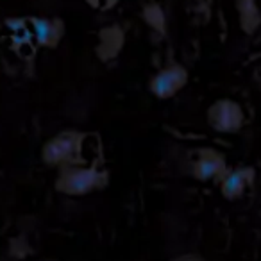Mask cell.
<instances>
[{
	"label": "cell",
	"mask_w": 261,
	"mask_h": 261,
	"mask_svg": "<svg viewBox=\"0 0 261 261\" xmlns=\"http://www.w3.org/2000/svg\"><path fill=\"white\" fill-rule=\"evenodd\" d=\"M206 122L217 133L222 135H234L245 127L247 113L240 102L234 98H218L207 108Z\"/></svg>",
	"instance_id": "3"
},
{
	"label": "cell",
	"mask_w": 261,
	"mask_h": 261,
	"mask_svg": "<svg viewBox=\"0 0 261 261\" xmlns=\"http://www.w3.org/2000/svg\"><path fill=\"white\" fill-rule=\"evenodd\" d=\"M123 43H125V34L120 25L104 27L98 34V47L97 56L102 61H111L120 54Z\"/></svg>",
	"instance_id": "8"
},
{
	"label": "cell",
	"mask_w": 261,
	"mask_h": 261,
	"mask_svg": "<svg viewBox=\"0 0 261 261\" xmlns=\"http://www.w3.org/2000/svg\"><path fill=\"white\" fill-rule=\"evenodd\" d=\"M256 170L252 167H234L218 179V190L225 200H240L254 185Z\"/></svg>",
	"instance_id": "6"
},
{
	"label": "cell",
	"mask_w": 261,
	"mask_h": 261,
	"mask_svg": "<svg viewBox=\"0 0 261 261\" xmlns=\"http://www.w3.org/2000/svg\"><path fill=\"white\" fill-rule=\"evenodd\" d=\"M86 2L91 8L98 9V11H108V9H111L118 0H86Z\"/></svg>",
	"instance_id": "11"
},
{
	"label": "cell",
	"mask_w": 261,
	"mask_h": 261,
	"mask_svg": "<svg viewBox=\"0 0 261 261\" xmlns=\"http://www.w3.org/2000/svg\"><path fill=\"white\" fill-rule=\"evenodd\" d=\"M170 261H206V259L202 256H199V254H182V256H177Z\"/></svg>",
	"instance_id": "12"
},
{
	"label": "cell",
	"mask_w": 261,
	"mask_h": 261,
	"mask_svg": "<svg viewBox=\"0 0 261 261\" xmlns=\"http://www.w3.org/2000/svg\"><path fill=\"white\" fill-rule=\"evenodd\" d=\"M88 135L79 129H65L48 138L41 147V160L50 168L84 163L83 147Z\"/></svg>",
	"instance_id": "2"
},
{
	"label": "cell",
	"mask_w": 261,
	"mask_h": 261,
	"mask_svg": "<svg viewBox=\"0 0 261 261\" xmlns=\"http://www.w3.org/2000/svg\"><path fill=\"white\" fill-rule=\"evenodd\" d=\"M108 170L97 165H68L59 168L56 177V190L66 197H86L108 186Z\"/></svg>",
	"instance_id": "1"
},
{
	"label": "cell",
	"mask_w": 261,
	"mask_h": 261,
	"mask_svg": "<svg viewBox=\"0 0 261 261\" xmlns=\"http://www.w3.org/2000/svg\"><path fill=\"white\" fill-rule=\"evenodd\" d=\"M227 170L229 165L225 156L222 152H218L217 149H211V147L199 149L192 160V175L193 179H197L200 182H218V179Z\"/></svg>",
	"instance_id": "5"
},
{
	"label": "cell",
	"mask_w": 261,
	"mask_h": 261,
	"mask_svg": "<svg viewBox=\"0 0 261 261\" xmlns=\"http://www.w3.org/2000/svg\"><path fill=\"white\" fill-rule=\"evenodd\" d=\"M190 72L181 63H168L149 79V91L158 100H170L186 88Z\"/></svg>",
	"instance_id": "4"
},
{
	"label": "cell",
	"mask_w": 261,
	"mask_h": 261,
	"mask_svg": "<svg viewBox=\"0 0 261 261\" xmlns=\"http://www.w3.org/2000/svg\"><path fill=\"white\" fill-rule=\"evenodd\" d=\"M142 16H143V22H145L154 33L165 36V33H167V16H165L163 8H161L158 2H149V4L143 8Z\"/></svg>",
	"instance_id": "10"
},
{
	"label": "cell",
	"mask_w": 261,
	"mask_h": 261,
	"mask_svg": "<svg viewBox=\"0 0 261 261\" xmlns=\"http://www.w3.org/2000/svg\"><path fill=\"white\" fill-rule=\"evenodd\" d=\"M254 79H256L257 86H259V90H261V68L256 70V73H254Z\"/></svg>",
	"instance_id": "13"
},
{
	"label": "cell",
	"mask_w": 261,
	"mask_h": 261,
	"mask_svg": "<svg viewBox=\"0 0 261 261\" xmlns=\"http://www.w3.org/2000/svg\"><path fill=\"white\" fill-rule=\"evenodd\" d=\"M33 33L34 43L38 47L56 48L65 38V22L52 16H29L27 18Z\"/></svg>",
	"instance_id": "7"
},
{
	"label": "cell",
	"mask_w": 261,
	"mask_h": 261,
	"mask_svg": "<svg viewBox=\"0 0 261 261\" xmlns=\"http://www.w3.org/2000/svg\"><path fill=\"white\" fill-rule=\"evenodd\" d=\"M236 13L245 34H252L261 25V9L256 0H236Z\"/></svg>",
	"instance_id": "9"
}]
</instances>
